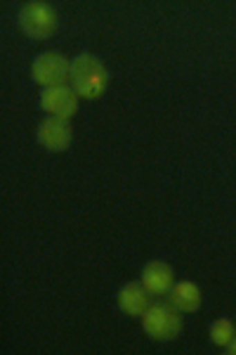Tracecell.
I'll list each match as a JSON object with an SVG mask.
<instances>
[{
	"mask_svg": "<svg viewBox=\"0 0 236 355\" xmlns=\"http://www.w3.org/2000/svg\"><path fill=\"white\" fill-rule=\"evenodd\" d=\"M76 93L85 97H100L107 88V69L97 57L92 55H80L71 62V71H69Z\"/></svg>",
	"mask_w": 236,
	"mask_h": 355,
	"instance_id": "obj_1",
	"label": "cell"
},
{
	"mask_svg": "<svg viewBox=\"0 0 236 355\" xmlns=\"http://www.w3.org/2000/svg\"><path fill=\"white\" fill-rule=\"evenodd\" d=\"M145 329L154 339H172L180 334L182 320L175 308L170 306H152L145 313Z\"/></svg>",
	"mask_w": 236,
	"mask_h": 355,
	"instance_id": "obj_2",
	"label": "cell"
},
{
	"mask_svg": "<svg viewBox=\"0 0 236 355\" xmlns=\"http://www.w3.org/2000/svg\"><path fill=\"white\" fill-rule=\"evenodd\" d=\"M19 19H21V28H24L28 36H33V38L50 36V33L55 31V24H57L53 8H50V5H45V3H28V5H24Z\"/></svg>",
	"mask_w": 236,
	"mask_h": 355,
	"instance_id": "obj_3",
	"label": "cell"
},
{
	"mask_svg": "<svg viewBox=\"0 0 236 355\" xmlns=\"http://www.w3.org/2000/svg\"><path fill=\"white\" fill-rule=\"evenodd\" d=\"M69 71H71V64L57 53H48L40 55L33 64V78L45 85V88H55V85H64L69 78Z\"/></svg>",
	"mask_w": 236,
	"mask_h": 355,
	"instance_id": "obj_4",
	"label": "cell"
},
{
	"mask_svg": "<svg viewBox=\"0 0 236 355\" xmlns=\"http://www.w3.org/2000/svg\"><path fill=\"white\" fill-rule=\"evenodd\" d=\"M43 107L50 114H55V119H66L76 112V95L66 88V85H55V88H45L43 93Z\"/></svg>",
	"mask_w": 236,
	"mask_h": 355,
	"instance_id": "obj_5",
	"label": "cell"
},
{
	"mask_svg": "<svg viewBox=\"0 0 236 355\" xmlns=\"http://www.w3.org/2000/svg\"><path fill=\"white\" fill-rule=\"evenodd\" d=\"M38 140L48 150H64L71 142V128L64 119H50L38 128Z\"/></svg>",
	"mask_w": 236,
	"mask_h": 355,
	"instance_id": "obj_6",
	"label": "cell"
},
{
	"mask_svg": "<svg viewBox=\"0 0 236 355\" xmlns=\"http://www.w3.org/2000/svg\"><path fill=\"white\" fill-rule=\"evenodd\" d=\"M142 282L149 294H168L172 289V270L165 263H149L142 272Z\"/></svg>",
	"mask_w": 236,
	"mask_h": 355,
	"instance_id": "obj_7",
	"label": "cell"
},
{
	"mask_svg": "<svg viewBox=\"0 0 236 355\" xmlns=\"http://www.w3.org/2000/svg\"><path fill=\"white\" fill-rule=\"evenodd\" d=\"M118 306L120 311H125L128 315H142L149 311V291L142 284H125L118 294Z\"/></svg>",
	"mask_w": 236,
	"mask_h": 355,
	"instance_id": "obj_8",
	"label": "cell"
},
{
	"mask_svg": "<svg viewBox=\"0 0 236 355\" xmlns=\"http://www.w3.org/2000/svg\"><path fill=\"white\" fill-rule=\"evenodd\" d=\"M170 299H172V306L177 308V311H197L199 303H201V291L197 284L192 282H180L175 284L170 291Z\"/></svg>",
	"mask_w": 236,
	"mask_h": 355,
	"instance_id": "obj_9",
	"label": "cell"
},
{
	"mask_svg": "<svg viewBox=\"0 0 236 355\" xmlns=\"http://www.w3.org/2000/svg\"><path fill=\"white\" fill-rule=\"evenodd\" d=\"M210 334H212V341L220 343V346H227L229 341H232L234 336V327L229 320H217L215 324L210 327Z\"/></svg>",
	"mask_w": 236,
	"mask_h": 355,
	"instance_id": "obj_10",
	"label": "cell"
},
{
	"mask_svg": "<svg viewBox=\"0 0 236 355\" xmlns=\"http://www.w3.org/2000/svg\"><path fill=\"white\" fill-rule=\"evenodd\" d=\"M227 346H229V348H227L229 353H236V336H232V341H229Z\"/></svg>",
	"mask_w": 236,
	"mask_h": 355,
	"instance_id": "obj_11",
	"label": "cell"
}]
</instances>
